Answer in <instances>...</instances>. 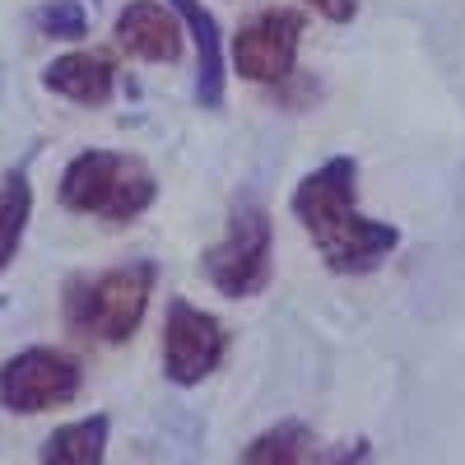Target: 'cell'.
Wrapping results in <instances>:
<instances>
[{
	"label": "cell",
	"mask_w": 465,
	"mask_h": 465,
	"mask_svg": "<svg viewBox=\"0 0 465 465\" xmlns=\"http://www.w3.org/2000/svg\"><path fill=\"white\" fill-rule=\"evenodd\" d=\"M354 186H359V163L335 153L317 173H307L293 191V214L335 275H368L401 247V228L368 219L354 201Z\"/></svg>",
	"instance_id": "obj_1"
},
{
	"label": "cell",
	"mask_w": 465,
	"mask_h": 465,
	"mask_svg": "<svg viewBox=\"0 0 465 465\" xmlns=\"http://www.w3.org/2000/svg\"><path fill=\"white\" fill-rule=\"evenodd\" d=\"M153 280L159 270L153 261H131L103 270V275H84L65 284V326L80 340H98V344H126L153 298Z\"/></svg>",
	"instance_id": "obj_2"
},
{
	"label": "cell",
	"mask_w": 465,
	"mask_h": 465,
	"mask_svg": "<svg viewBox=\"0 0 465 465\" xmlns=\"http://www.w3.org/2000/svg\"><path fill=\"white\" fill-rule=\"evenodd\" d=\"M56 196L70 214H94L107 223H131L135 214H144L159 196V182L153 173L131 159V153L116 149H84L74 153L61 173Z\"/></svg>",
	"instance_id": "obj_3"
},
{
	"label": "cell",
	"mask_w": 465,
	"mask_h": 465,
	"mask_svg": "<svg viewBox=\"0 0 465 465\" xmlns=\"http://www.w3.org/2000/svg\"><path fill=\"white\" fill-rule=\"evenodd\" d=\"M270 252H275V228H270L265 205L238 201L223 238L201 256V270L223 298H256L270 284Z\"/></svg>",
	"instance_id": "obj_4"
},
{
	"label": "cell",
	"mask_w": 465,
	"mask_h": 465,
	"mask_svg": "<svg viewBox=\"0 0 465 465\" xmlns=\"http://www.w3.org/2000/svg\"><path fill=\"white\" fill-rule=\"evenodd\" d=\"M80 381L84 372L65 349L33 344L0 363V405L15 414H47L80 396Z\"/></svg>",
	"instance_id": "obj_5"
},
{
	"label": "cell",
	"mask_w": 465,
	"mask_h": 465,
	"mask_svg": "<svg viewBox=\"0 0 465 465\" xmlns=\"http://www.w3.org/2000/svg\"><path fill=\"white\" fill-rule=\"evenodd\" d=\"M228 354V331L214 312L205 307L173 298L168 317H163V372L177 386H196L205 381Z\"/></svg>",
	"instance_id": "obj_6"
},
{
	"label": "cell",
	"mask_w": 465,
	"mask_h": 465,
	"mask_svg": "<svg viewBox=\"0 0 465 465\" xmlns=\"http://www.w3.org/2000/svg\"><path fill=\"white\" fill-rule=\"evenodd\" d=\"M302 28H307V19L298 10H265L252 24H242L238 37H232V65H238V74L252 84H284L298 65Z\"/></svg>",
	"instance_id": "obj_7"
},
{
	"label": "cell",
	"mask_w": 465,
	"mask_h": 465,
	"mask_svg": "<svg viewBox=\"0 0 465 465\" xmlns=\"http://www.w3.org/2000/svg\"><path fill=\"white\" fill-rule=\"evenodd\" d=\"M116 47L131 52L135 61H177L186 37H182V19L173 5H159V0H131V5L116 15L112 24Z\"/></svg>",
	"instance_id": "obj_8"
},
{
	"label": "cell",
	"mask_w": 465,
	"mask_h": 465,
	"mask_svg": "<svg viewBox=\"0 0 465 465\" xmlns=\"http://www.w3.org/2000/svg\"><path fill=\"white\" fill-rule=\"evenodd\" d=\"M43 84L56 98H70L80 107H103L116 89V65L107 52H65L43 70Z\"/></svg>",
	"instance_id": "obj_9"
},
{
	"label": "cell",
	"mask_w": 465,
	"mask_h": 465,
	"mask_svg": "<svg viewBox=\"0 0 465 465\" xmlns=\"http://www.w3.org/2000/svg\"><path fill=\"white\" fill-rule=\"evenodd\" d=\"M177 10L182 28H191L196 37V103L205 112L223 107V43H219V24L201 0H168Z\"/></svg>",
	"instance_id": "obj_10"
},
{
	"label": "cell",
	"mask_w": 465,
	"mask_h": 465,
	"mask_svg": "<svg viewBox=\"0 0 465 465\" xmlns=\"http://www.w3.org/2000/svg\"><path fill=\"white\" fill-rule=\"evenodd\" d=\"M107 438H112V419L107 414L61 423L56 433H47L43 451H37V465H103Z\"/></svg>",
	"instance_id": "obj_11"
},
{
	"label": "cell",
	"mask_w": 465,
	"mask_h": 465,
	"mask_svg": "<svg viewBox=\"0 0 465 465\" xmlns=\"http://www.w3.org/2000/svg\"><path fill=\"white\" fill-rule=\"evenodd\" d=\"M33 219V186L24 173H10L0 182V275L10 270V261L24 247V232Z\"/></svg>",
	"instance_id": "obj_12"
},
{
	"label": "cell",
	"mask_w": 465,
	"mask_h": 465,
	"mask_svg": "<svg viewBox=\"0 0 465 465\" xmlns=\"http://www.w3.org/2000/svg\"><path fill=\"white\" fill-rule=\"evenodd\" d=\"M307 451V429L302 423H280V429H265L238 465H302Z\"/></svg>",
	"instance_id": "obj_13"
},
{
	"label": "cell",
	"mask_w": 465,
	"mask_h": 465,
	"mask_svg": "<svg viewBox=\"0 0 465 465\" xmlns=\"http://www.w3.org/2000/svg\"><path fill=\"white\" fill-rule=\"evenodd\" d=\"M33 28L43 37H61V43H80L89 33V10L80 0H43L33 10Z\"/></svg>",
	"instance_id": "obj_14"
},
{
	"label": "cell",
	"mask_w": 465,
	"mask_h": 465,
	"mask_svg": "<svg viewBox=\"0 0 465 465\" xmlns=\"http://www.w3.org/2000/svg\"><path fill=\"white\" fill-rule=\"evenodd\" d=\"M312 10H322L326 19H335V24H344V19H354V10H359V0H307Z\"/></svg>",
	"instance_id": "obj_15"
},
{
	"label": "cell",
	"mask_w": 465,
	"mask_h": 465,
	"mask_svg": "<svg viewBox=\"0 0 465 465\" xmlns=\"http://www.w3.org/2000/svg\"><path fill=\"white\" fill-rule=\"evenodd\" d=\"M0 307H5V302H0Z\"/></svg>",
	"instance_id": "obj_16"
}]
</instances>
